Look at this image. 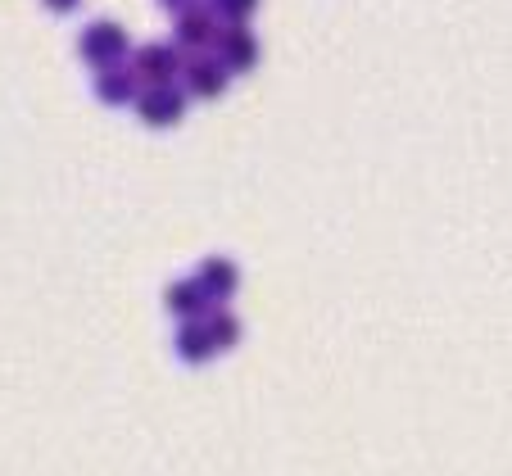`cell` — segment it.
<instances>
[{"label":"cell","mask_w":512,"mask_h":476,"mask_svg":"<svg viewBox=\"0 0 512 476\" xmlns=\"http://www.w3.org/2000/svg\"><path fill=\"white\" fill-rule=\"evenodd\" d=\"M136 109H141V118L150 127H173L177 118L186 114V96L177 87H150L141 100H136Z\"/></svg>","instance_id":"cell-2"},{"label":"cell","mask_w":512,"mask_h":476,"mask_svg":"<svg viewBox=\"0 0 512 476\" xmlns=\"http://www.w3.org/2000/svg\"><path fill=\"white\" fill-rule=\"evenodd\" d=\"M168 309L177 313V318H200L204 309H209V295H204V286L200 282H177V286H168Z\"/></svg>","instance_id":"cell-6"},{"label":"cell","mask_w":512,"mask_h":476,"mask_svg":"<svg viewBox=\"0 0 512 476\" xmlns=\"http://www.w3.org/2000/svg\"><path fill=\"white\" fill-rule=\"evenodd\" d=\"M123 50H127V32L118 28V23H91V28L82 32V59L96 68L118 64Z\"/></svg>","instance_id":"cell-1"},{"label":"cell","mask_w":512,"mask_h":476,"mask_svg":"<svg viewBox=\"0 0 512 476\" xmlns=\"http://www.w3.org/2000/svg\"><path fill=\"white\" fill-rule=\"evenodd\" d=\"M218 10H223L227 19H232L236 28H241V23L250 19V10H254V5H250V0H227V5H218Z\"/></svg>","instance_id":"cell-12"},{"label":"cell","mask_w":512,"mask_h":476,"mask_svg":"<svg viewBox=\"0 0 512 476\" xmlns=\"http://www.w3.org/2000/svg\"><path fill=\"white\" fill-rule=\"evenodd\" d=\"M200 286H204V295H209V300H227V295L236 291V268H232V259H209V263H204Z\"/></svg>","instance_id":"cell-7"},{"label":"cell","mask_w":512,"mask_h":476,"mask_svg":"<svg viewBox=\"0 0 512 476\" xmlns=\"http://www.w3.org/2000/svg\"><path fill=\"white\" fill-rule=\"evenodd\" d=\"M186 87H191V96H204V100L223 96V87H227L223 59H195V64L186 68Z\"/></svg>","instance_id":"cell-4"},{"label":"cell","mask_w":512,"mask_h":476,"mask_svg":"<svg viewBox=\"0 0 512 476\" xmlns=\"http://www.w3.org/2000/svg\"><path fill=\"white\" fill-rule=\"evenodd\" d=\"M213 350H218V345H213L209 327H200V322H186V327L177 331V354H182L186 363H204Z\"/></svg>","instance_id":"cell-8"},{"label":"cell","mask_w":512,"mask_h":476,"mask_svg":"<svg viewBox=\"0 0 512 476\" xmlns=\"http://www.w3.org/2000/svg\"><path fill=\"white\" fill-rule=\"evenodd\" d=\"M209 336H213V345H218V350H232L236 340H241V322H236L232 313H213Z\"/></svg>","instance_id":"cell-11"},{"label":"cell","mask_w":512,"mask_h":476,"mask_svg":"<svg viewBox=\"0 0 512 476\" xmlns=\"http://www.w3.org/2000/svg\"><path fill=\"white\" fill-rule=\"evenodd\" d=\"M96 96L109 100V105H123V100L136 96V78H132V73H100Z\"/></svg>","instance_id":"cell-10"},{"label":"cell","mask_w":512,"mask_h":476,"mask_svg":"<svg viewBox=\"0 0 512 476\" xmlns=\"http://www.w3.org/2000/svg\"><path fill=\"white\" fill-rule=\"evenodd\" d=\"M218 55H223V68H254L259 41H254L245 28H227L223 41H218Z\"/></svg>","instance_id":"cell-5"},{"label":"cell","mask_w":512,"mask_h":476,"mask_svg":"<svg viewBox=\"0 0 512 476\" xmlns=\"http://www.w3.org/2000/svg\"><path fill=\"white\" fill-rule=\"evenodd\" d=\"M177 73V50L173 46H145L136 55V78H145L150 87H168Z\"/></svg>","instance_id":"cell-3"},{"label":"cell","mask_w":512,"mask_h":476,"mask_svg":"<svg viewBox=\"0 0 512 476\" xmlns=\"http://www.w3.org/2000/svg\"><path fill=\"white\" fill-rule=\"evenodd\" d=\"M213 37V19L204 10H186L182 19H177V41L182 46H200V41Z\"/></svg>","instance_id":"cell-9"}]
</instances>
